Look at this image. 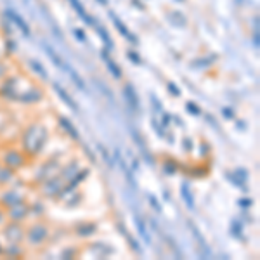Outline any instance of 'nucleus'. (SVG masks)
Instances as JSON below:
<instances>
[{
  "label": "nucleus",
  "instance_id": "423d86ee",
  "mask_svg": "<svg viewBox=\"0 0 260 260\" xmlns=\"http://www.w3.org/2000/svg\"><path fill=\"white\" fill-rule=\"evenodd\" d=\"M189 228H191V231H192V234H194V238L200 241V246H201V250L205 251V255H210V251H208V245H207V241H205V238L200 234V231L196 229L194 225H192V222H189Z\"/></svg>",
  "mask_w": 260,
  "mask_h": 260
},
{
  "label": "nucleus",
  "instance_id": "f03ea898",
  "mask_svg": "<svg viewBox=\"0 0 260 260\" xmlns=\"http://www.w3.org/2000/svg\"><path fill=\"white\" fill-rule=\"evenodd\" d=\"M130 132H132V137H134V141L137 142V146H139V149H141V153L146 156V160H148L149 163H153L151 161V156H149V153H148V149H146V144H144V141L141 139V136H139V132H137V128H134V127H130Z\"/></svg>",
  "mask_w": 260,
  "mask_h": 260
},
{
  "label": "nucleus",
  "instance_id": "7ed1b4c3",
  "mask_svg": "<svg viewBox=\"0 0 260 260\" xmlns=\"http://www.w3.org/2000/svg\"><path fill=\"white\" fill-rule=\"evenodd\" d=\"M54 89H56V92H57V94H59V98H61L62 101H64L66 104H68V106L71 108V110H73V111H78L77 103H75V101L71 99L68 94H66V90L62 89V87H59V85H57V83H56V85H54Z\"/></svg>",
  "mask_w": 260,
  "mask_h": 260
},
{
  "label": "nucleus",
  "instance_id": "f8f14e48",
  "mask_svg": "<svg viewBox=\"0 0 260 260\" xmlns=\"http://www.w3.org/2000/svg\"><path fill=\"white\" fill-rule=\"evenodd\" d=\"M61 125H62V127H64L66 130H68V134H70L71 137H73V139H78V132H77V128H75L68 120H66V118H61Z\"/></svg>",
  "mask_w": 260,
  "mask_h": 260
},
{
  "label": "nucleus",
  "instance_id": "ddd939ff",
  "mask_svg": "<svg viewBox=\"0 0 260 260\" xmlns=\"http://www.w3.org/2000/svg\"><path fill=\"white\" fill-rule=\"evenodd\" d=\"M66 70H68V68H66ZM68 71H70L71 78H73V82H75V83H77V87H78V89L85 90V83H83V82H82V78H80V77H78V75H77V73H75V71H73V70H68Z\"/></svg>",
  "mask_w": 260,
  "mask_h": 260
},
{
  "label": "nucleus",
  "instance_id": "dca6fc26",
  "mask_svg": "<svg viewBox=\"0 0 260 260\" xmlns=\"http://www.w3.org/2000/svg\"><path fill=\"white\" fill-rule=\"evenodd\" d=\"M187 110H189L191 113H194V115H198V113H200V110H196V108H194V104H187Z\"/></svg>",
  "mask_w": 260,
  "mask_h": 260
},
{
  "label": "nucleus",
  "instance_id": "6e6552de",
  "mask_svg": "<svg viewBox=\"0 0 260 260\" xmlns=\"http://www.w3.org/2000/svg\"><path fill=\"white\" fill-rule=\"evenodd\" d=\"M45 50H47L49 57H50V59L54 61V64H56L57 68H62V70H66V64H64V62H62V59H61V57L57 56L56 52H54V49L50 47V45H45Z\"/></svg>",
  "mask_w": 260,
  "mask_h": 260
},
{
  "label": "nucleus",
  "instance_id": "39448f33",
  "mask_svg": "<svg viewBox=\"0 0 260 260\" xmlns=\"http://www.w3.org/2000/svg\"><path fill=\"white\" fill-rule=\"evenodd\" d=\"M180 194H182V198L184 201H186V205H187V208H194V198H192V192L189 189V186L187 184H182V189H180Z\"/></svg>",
  "mask_w": 260,
  "mask_h": 260
},
{
  "label": "nucleus",
  "instance_id": "f3484780",
  "mask_svg": "<svg viewBox=\"0 0 260 260\" xmlns=\"http://www.w3.org/2000/svg\"><path fill=\"white\" fill-rule=\"evenodd\" d=\"M169 89H172V90H174V94H175V95H179V94H180V92H179V89H177V87L174 85V83H169Z\"/></svg>",
  "mask_w": 260,
  "mask_h": 260
},
{
  "label": "nucleus",
  "instance_id": "20e7f679",
  "mask_svg": "<svg viewBox=\"0 0 260 260\" xmlns=\"http://www.w3.org/2000/svg\"><path fill=\"white\" fill-rule=\"evenodd\" d=\"M125 98H127L128 104L132 106V110H134V111H137V108H139V99H137L136 92H134V89H132L130 85L125 87Z\"/></svg>",
  "mask_w": 260,
  "mask_h": 260
},
{
  "label": "nucleus",
  "instance_id": "9b49d317",
  "mask_svg": "<svg viewBox=\"0 0 260 260\" xmlns=\"http://www.w3.org/2000/svg\"><path fill=\"white\" fill-rule=\"evenodd\" d=\"M103 57L104 59H106V62H108V68L111 70V73L115 75V78H121V71H120V68L118 66L115 64V62H113L110 57H108V54H103Z\"/></svg>",
  "mask_w": 260,
  "mask_h": 260
},
{
  "label": "nucleus",
  "instance_id": "1a4fd4ad",
  "mask_svg": "<svg viewBox=\"0 0 260 260\" xmlns=\"http://www.w3.org/2000/svg\"><path fill=\"white\" fill-rule=\"evenodd\" d=\"M110 16H111V19H113V21H115L116 28H118V30H120V31H121V33H123V35H125V39H130V40H132V42H136V40H134V37H132V35H130V31L127 30V28H125V26H123V23H121V21H120L118 18H116V16H115V14H113V12H110Z\"/></svg>",
  "mask_w": 260,
  "mask_h": 260
},
{
  "label": "nucleus",
  "instance_id": "9d476101",
  "mask_svg": "<svg viewBox=\"0 0 260 260\" xmlns=\"http://www.w3.org/2000/svg\"><path fill=\"white\" fill-rule=\"evenodd\" d=\"M70 2H71V6H73V9L77 11L78 14H80L83 19H85V21H89V23L92 24V19L89 18V14H87V12L83 11V6H82V2H80V0H70Z\"/></svg>",
  "mask_w": 260,
  "mask_h": 260
},
{
  "label": "nucleus",
  "instance_id": "2eb2a0df",
  "mask_svg": "<svg viewBox=\"0 0 260 260\" xmlns=\"http://www.w3.org/2000/svg\"><path fill=\"white\" fill-rule=\"evenodd\" d=\"M149 200H151V205H153V207H154V208H156V210H158V212H160V210H161V207H160V203H158V200H156V198H154V196H153V194H151V196H149Z\"/></svg>",
  "mask_w": 260,
  "mask_h": 260
},
{
  "label": "nucleus",
  "instance_id": "f257e3e1",
  "mask_svg": "<svg viewBox=\"0 0 260 260\" xmlns=\"http://www.w3.org/2000/svg\"><path fill=\"white\" fill-rule=\"evenodd\" d=\"M7 16H9V18H11L12 21H14V24H16V26H19V30L23 31L24 35H26V37L30 35V28L26 26V23H24V21H23V18H21V16H18L14 11H11V9L7 11Z\"/></svg>",
  "mask_w": 260,
  "mask_h": 260
},
{
  "label": "nucleus",
  "instance_id": "4468645a",
  "mask_svg": "<svg viewBox=\"0 0 260 260\" xmlns=\"http://www.w3.org/2000/svg\"><path fill=\"white\" fill-rule=\"evenodd\" d=\"M30 64H31V68L37 71V73H40V75H42V77H44V78H47V71H45L44 68H42L39 61H31Z\"/></svg>",
  "mask_w": 260,
  "mask_h": 260
},
{
  "label": "nucleus",
  "instance_id": "0eeeda50",
  "mask_svg": "<svg viewBox=\"0 0 260 260\" xmlns=\"http://www.w3.org/2000/svg\"><path fill=\"white\" fill-rule=\"evenodd\" d=\"M134 220H136V225H137V229H139V234H141L142 238H144V241L148 243V245H151V238H149L148 231H146L144 222H141V217H139V215H136V217H134Z\"/></svg>",
  "mask_w": 260,
  "mask_h": 260
}]
</instances>
